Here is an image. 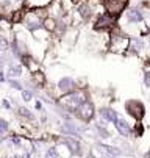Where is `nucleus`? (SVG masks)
I'll list each match as a JSON object with an SVG mask.
<instances>
[{"label": "nucleus", "mask_w": 150, "mask_h": 158, "mask_svg": "<svg viewBox=\"0 0 150 158\" xmlns=\"http://www.w3.org/2000/svg\"><path fill=\"white\" fill-rule=\"evenodd\" d=\"M88 100V93L86 89H77L74 93H69L66 96H61L58 99V105L61 106L63 111L69 113V114H74L75 110L83 103Z\"/></svg>", "instance_id": "f257e3e1"}, {"label": "nucleus", "mask_w": 150, "mask_h": 158, "mask_svg": "<svg viewBox=\"0 0 150 158\" xmlns=\"http://www.w3.org/2000/svg\"><path fill=\"white\" fill-rule=\"evenodd\" d=\"M94 114H95V110H94V105H92L91 100L83 102V103L75 110V113H74V116L78 118V119L83 121V122H89V121H92Z\"/></svg>", "instance_id": "f03ea898"}, {"label": "nucleus", "mask_w": 150, "mask_h": 158, "mask_svg": "<svg viewBox=\"0 0 150 158\" xmlns=\"http://www.w3.org/2000/svg\"><path fill=\"white\" fill-rule=\"evenodd\" d=\"M124 106H125V111H127L133 119H136L138 122L142 121V118H144V114H145V110H144V105H142L139 100H135V99L127 100Z\"/></svg>", "instance_id": "7ed1b4c3"}, {"label": "nucleus", "mask_w": 150, "mask_h": 158, "mask_svg": "<svg viewBox=\"0 0 150 158\" xmlns=\"http://www.w3.org/2000/svg\"><path fill=\"white\" fill-rule=\"evenodd\" d=\"M56 89H58V93H59L61 96H66V94H69V93L77 91L78 86H77V81H75L74 78H71V77H63V78L58 81Z\"/></svg>", "instance_id": "20e7f679"}, {"label": "nucleus", "mask_w": 150, "mask_h": 158, "mask_svg": "<svg viewBox=\"0 0 150 158\" xmlns=\"http://www.w3.org/2000/svg\"><path fill=\"white\" fill-rule=\"evenodd\" d=\"M128 46H130V39L125 38V36H122V35H116V36H113V39H111L110 49H111V52L122 53V52H125V50L128 49Z\"/></svg>", "instance_id": "39448f33"}, {"label": "nucleus", "mask_w": 150, "mask_h": 158, "mask_svg": "<svg viewBox=\"0 0 150 158\" xmlns=\"http://www.w3.org/2000/svg\"><path fill=\"white\" fill-rule=\"evenodd\" d=\"M61 143L69 149V152H71L72 155H75V156H81V155H83L80 139L72 138V136H66V138H63V139H61Z\"/></svg>", "instance_id": "423d86ee"}, {"label": "nucleus", "mask_w": 150, "mask_h": 158, "mask_svg": "<svg viewBox=\"0 0 150 158\" xmlns=\"http://www.w3.org/2000/svg\"><path fill=\"white\" fill-rule=\"evenodd\" d=\"M127 2L128 0H105V6H106V10H108V14L117 16L124 11Z\"/></svg>", "instance_id": "0eeeda50"}, {"label": "nucleus", "mask_w": 150, "mask_h": 158, "mask_svg": "<svg viewBox=\"0 0 150 158\" xmlns=\"http://www.w3.org/2000/svg\"><path fill=\"white\" fill-rule=\"evenodd\" d=\"M114 128L119 131V135L120 136H124V138H130V136H133V128L130 127V124H128L124 118H117V121L114 122Z\"/></svg>", "instance_id": "6e6552de"}, {"label": "nucleus", "mask_w": 150, "mask_h": 158, "mask_svg": "<svg viewBox=\"0 0 150 158\" xmlns=\"http://www.w3.org/2000/svg\"><path fill=\"white\" fill-rule=\"evenodd\" d=\"M99 114H100V118H102L105 122H113V124H114V122L117 121V118H119L117 111H116V110H113V108H108V106L100 108Z\"/></svg>", "instance_id": "1a4fd4ad"}, {"label": "nucleus", "mask_w": 150, "mask_h": 158, "mask_svg": "<svg viewBox=\"0 0 150 158\" xmlns=\"http://www.w3.org/2000/svg\"><path fill=\"white\" fill-rule=\"evenodd\" d=\"M25 25H27L30 30L39 28V27H41V17H39V14L34 13V11L28 13V14L25 16Z\"/></svg>", "instance_id": "9d476101"}, {"label": "nucleus", "mask_w": 150, "mask_h": 158, "mask_svg": "<svg viewBox=\"0 0 150 158\" xmlns=\"http://www.w3.org/2000/svg\"><path fill=\"white\" fill-rule=\"evenodd\" d=\"M114 17L116 16H111V14H102L99 19H97V28H108L114 24Z\"/></svg>", "instance_id": "9b49d317"}, {"label": "nucleus", "mask_w": 150, "mask_h": 158, "mask_svg": "<svg viewBox=\"0 0 150 158\" xmlns=\"http://www.w3.org/2000/svg\"><path fill=\"white\" fill-rule=\"evenodd\" d=\"M127 19H128V22H133V24H139V22H142L144 16H142V13H141L139 10H130V11L127 13Z\"/></svg>", "instance_id": "f8f14e48"}, {"label": "nucleus", "mask_w": 150, "mask_h": 158, "mask_svg": "<svg viewBox=\"0 0 150 158\" xmlns=\"http://www.w3.org/2000/svg\"><path fill=\"white\" fill-rule=\"evenodd\" d=\"M31 80H33V83H34L36 86H44V83H46V75L38 71V72H33V74H31Z\"/></svg>", "instance_id": "ddd939ff"}, {"label": "nucleus", "mask_w": 150, "mask_h": 158, "mask_svg": "<svg viewBox=\"0 0 150 158\" xmlns=\"http://www.w3.org/2000/svg\"><path fill=\"white\" fill-rule=\"evenodd\" d=\"M17 113H19V116L20 118H24L27 121H34V114L28 110V108H24V106H19L17 108Z\"/></svg>", "instance_id": "4468645a"}, {"label": "nucleus", "mask_w": 150, "mask_h": 158, "mask_svg": "<svg viewBox=\"0 0 150 158\" xmlns=\"http://www.w3.org/2000/svg\"><path fill=\"white\" fill-rule=\"evenodd\" d=\"M22 75V67L20 66H10V71H8V77L10 80H14L16 77Z\"/></svg>", "instance_id": "2eb2a0df"}, {"label": "nucleus", "mask_w": 150, "mask_h": 158, "mask_svg": "<svg viewBox=\"0 0 150 158\" xmlns=\"http://www.w3.org/2000/svg\"><path fill=\"white\" fill-rule=\"evenodd\" d=\"M91 11H92V8L88 3H84V5L80 6V14H81L83 19H89L91 17Z\"/></svg>", "instance_id": "dca6fc26"}, {"label": "nucleus", "mask_w": 150, "mask_h": 158, "mask_svg": "<svg viewBox=\"0 0 150 158\" xmlns=\"http://www.w3.org/2000/svg\"><path fill=\"white\" fill-rule=\"evenodd\" d=\"M128 49H132L133 52H139L142 49V41L141 39H130V46Z\"/></svg>", "instance_id": "f3484780"}, {"label": "nucleus", "mask_w": 150, "mask_h": 158, "mask_svg": "<svg viewBox=\"0 0 150 158\" xmlns=\"http://www.w3.org/2000/svg\"><path fill=\"white\" fill-rule=\"evenodd\" d=\"M49 3H50V0H28V6H38V8H41V6H46Z\"/></svg>", "instance_id": "a211bd4d"}, {"label": "nucleus", "mask_w": 150, "mask_h": 158, "mask_svg": "<svg viewBox=\"0 0 150 158\" xmlns=\"http://www.w3.org/2000/svg\"><path fill=\"white\" fill-rule=\"evenodd\" d=\"M8 130H10L8 122H6L5 119H0V138H3L5 135L8 133Z\"/></svg>", "instance_id": "6ab92c4d"}, {"label": "nucleus", "mask_w": 150, "mask_h": 158, "mask_svg": "<svg viewBox=\"0 0 150 158\" xmlns=\"http://www.w3.org/2000/svg\"><path fill=\"white\" fill-rule=\"evenodd\" d=\"M133 133L136 135V138H141V136H142V133H144V127H142V124H141V122H138V124L133 127Z\"/></svg>", "instance_id": "aec40b11"}, {"label": "nucleus", "mask_w": 150, "mask_h": 158, "mask_svg": "<svg viewBox=\"0 0 150 158\" xmlns=\"http://www.w3.org/2000/svg\"><path fill=\"white\" fill-rule=\"evenodd\" d=\"M59 155H58V150L55 149V147H50L47 152H46V158H58Z\"/></svg>", "instance_id": "412c9836"}, {"label": "nucleus", "mask_w": 150, "mask_h": 158, "mask_svg": "<svg viewBox=\"0 0 150 158\" xmlns=\"http://www.w3.org/2000/svg\"><path fill=\"white\" fill-rule=\"evenodd\" d=\"M22 99H24L25 102H30V100L33 99V93L30 91V89H24V91H22Z\"/></svg>", "instance_id": "4be33fe9"}, {"label": "nucleus", "mask_w": 150, "mask_h": 158, "mask_svg": "<svg viewBox=\"0 0 150 158\" xmlns=\"http://www.w3.org/2000/svg\"><path fill=\"white\" fill-rule=\"evenodd\" d=\"M44 27H46L47 30H55V27H56V25H55V20H53V19H46V20H44Z\"/></svg>", "instance_id": "5701e85b"}, {"label": "nucleus", "mask_w": 150, "mask_h": 158, "mask_svg": "<svg viewBox=\"0 0 150 158\" xmlns=\"http://www.w3.org/2000/svg\"><path fill=\"white\" fill-rule=\"evenodd\" d=\"M10 85H11V88H14V89H19V91H24L22 85H20L17 80H10Z\"/></svg>", "instance_id": "b1692460"}, {"label": "nucleus", "mask_w": 150, "mask_h": 158, "mask_svg": "<svg viewBox=\"0 0 150 158\" xmlns=\"http://www.w3.org/2000/svg\"><path fill=\"white\" fill-rule=\"evenodd\" d=\"M144 85H145L147 88H150V71H147V72L144 74Z\"/></svg>", "instance_id": "393cba45"}, {"label": "nucleus", "mask_w": 150, "mask_h": 158, "mask_svg": "<svg viewBox=\"0 0 150 158\" xmlns=\"http://www.w3.org/2000/svg\"><path fill=\"white\" fill-rule=\"evenodd\" d=\"M3 106H5L6 110H10V108H11V103H10V102H8L6 99H5V100H3Z\"/></svg>", "instance_id": "a878e982"}, {"label": "nucleus", "mask_w": 150, "mask_h": 158, "mask_svg": "<svg viewBox=\"0 0 150 158\" xmlns=\"http://www.w3.org/2000/svg\"><path fill=\"white\" fill-rule=\"evenodd\" d=\"M34 108H36V110H42V103H41L39 100H36V103H34Z\"/></svg>", "instance_id": "bb28decb"}, {"label": "nucleus", "mask_w": 150, "mask_h": 158, "mask_svg": "<svg viewBox=\"0 0 150 158\" xmlns=\"http://www.w3.org/2000/svg\"><path fill=\"white\" fill-rule=\"evenodd\" d=\"M0 81H5V75H3L2 71H0Z\"/></svg>", "instance_id": "cd10ccee"}, {"label": "nucleus", "mask_w": 150, "mask_h": 158, "mask_svg": "<svg viewBox=\"0 0 150 158\" xmlns=\"http://www.w3.org/2000/svg\"><path fill=\"white\" fill-rule=\"evenodd\" d=\"M0 52H2V47H0Z\"/></svg>", "instance_id": "c85d7f7f"}, {"label": "nucleus", "mask_w": 150, "mask_h": 158, "mask_svg": "<svg viewBox=\"0 0 150 158\" xmlns=\"http://www.w3.org/2000/svg\"><path fill=\"white\" fill-rule=\"evenodd\" d=\"M148 42H150V38H148Z\"/></svg>", "instance_id": "c756f323"}]
</instances>
